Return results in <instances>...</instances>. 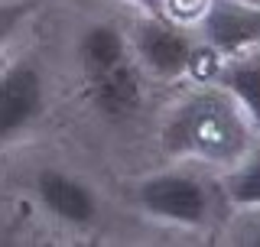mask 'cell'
<instances>
[{
  "mask_svg": "<svg viewBox=\"0 0 260 247\" xmlns=\"http://www.w3.org/2000/svg\"><path fill=\"white\" fill-rule=\"evenodd\" d=\"M254 120L224 88L185 98L162 127V146L173 156H195L205 163H241L250 153Z\"/></svg>",
  "mask_w": 260,
  "mask_h": 247,
  "instance_id": "obj_1",
  "label": "cell"
},
{
  "mask_svg": "<svg viewBox=\"0 0 260 247\" xmlns=\"http://www.w3.org/2000/svg\"><path fill=\"white\" fill-rule=\"evenodd\" d=\"M137 202L159 221L202 228L208 221V189L189 172H159L137 186Z\"/></svg>",
  "mask_w": 260,
  "mask_h": 247,
  "instance_id": "obj_2",
  "label": "cell"
},
{
  "mask_svg": "<svg viewBox=\"0 0 260 247\" xmlns=\"http://www.w3.org/2000/svg\"><path fill=\"white\" fill-rule=\"evenodd\" d=\"M46 108V78L32 59H20L0 72V146L29 130Z\"/></svg>",
  "mask_w": 260,
  "mask_h": 247,
  "instance_id": "obj_3",
  "label": "cell"
},
{
  "mask_svg": "<svg viewBox=\"0 0 260 247\" xmlns=\"http://www.w3.org/2000/svg\"><path fill=\"white\" fill-rule=\"evenodd\" d=\"M134 52L156 78H179L192 65V46L182 29L166 23L162 16L140 20L134 29Z\"/></svg>",
  "mask_w": 260,
  "mask_h": 247,
  "instance_id": "obj_4",
  "label": "cell"
},
{
  "mask_svg": "<svg viewBox=\"0 0 260 247\" xmlns=\"http://www.w3.org/2000/svg\"><path fill=\"white\" fill-rule=\"evenodd\" d=\"M32 192H36V199L43 202L49 215H55L72 228H91L98 221V199L91 186L62 169H52V166L39 169L36 179H32Z\"/></svg>",
  "mask_w": 260,
  "mask_h": 247,
  "instance_id": "obj_5",
  "label": "cell"
},
{
  "mask_svg": "<svg viewBox=\"0 0 260 247\" xmlns=\"http://www.w3.org/2000/svg\"><path fill=\"white\" fill-rule=\"evenodd\" d=\"M205 36L221 55H241L260 36V13L238 0H211L205 13Z\"/></svg>",
  "mask_w": 260,
  "mask_h": 247,
  "instance_id": "obj_6",
  "label": "cell"
},
{
  "mask_svg": "<svg viewBox=\"0 0 260 247\" xmlns=\"http://www.w3.org/2000/svg\"><path fill=\"white\" fill-rule=\"evenodd\" d=\"M88 98H91L94 111L108 120H124L130 117L143 101V85L137 78L134 65L120 62L101 75L88 78Z\"/></svg>",
  "mask_w": 260,
  "mask_h": 247,
  "instance_id": "obj_7",
  "label": "cell"
},
{
  "mask_svg": "<svg viewBox=\"0 0 260 247\" xmlns=\"http://www.w3.org/2000/svg\"><path fill=\"white\" fill-rule=\"evenodd\" d=\"M78 62H81V72L85 78H94L101 72L114 69V65L127 62V39L124 33L111 23H94V26L85 29L78 43Z\"/></svg>",
  "mask_w": 260,
  "mask_h": 247,
  "instance_id": "obj_8",
  "label": "cell"
},
{
  "mask_svg": "<svg viewBox=\"0 0 260 247\" xmlns=\"http://www.w3.org/2000/svg\"><path fill=\"white\" fill-rule=\"evenodd\" d=\"M221 88L234 101L241 104V111L250 120H257V104H260V69L257 59H234V65H228L221 75Z\"/></svg>",
  "mask_w": 260,
  "mask_h": 247,
  "instance_id": "obj_9",
  "label": "cell"
},
{
  "mask_svg": "<svg viewBox=\"0 0 260 247\" xmlns=\"http://www.w3.org/2000/svg\"><path fill=\"white\" fill-rule=\"evenodd\" d=\"M228 195L234 199V205L257 208V202H260V160L254 150L244 156L241 163H234V172L228 179Z\"/></svg>",
  "mask_w": 260,
  "mask_h": 247,
  "instance_id": "obj_10",
  "label": "cell"
},
{
  "mask_svg": "<svg viewBox=\"0 0 260 247\" xmlns=\"http://www.w3.org/2000/svg\"><path fill=\"white\" fill-rule=\"evenodd\" d=\"M36 10V0H16V4H0V43L20 26L26 16Z\"/></svg>",
  "mask_w": 260,
  "mask_h": 247,
  "instance_id": "obj_11",
  "label": "cell"
}]
</instances>
